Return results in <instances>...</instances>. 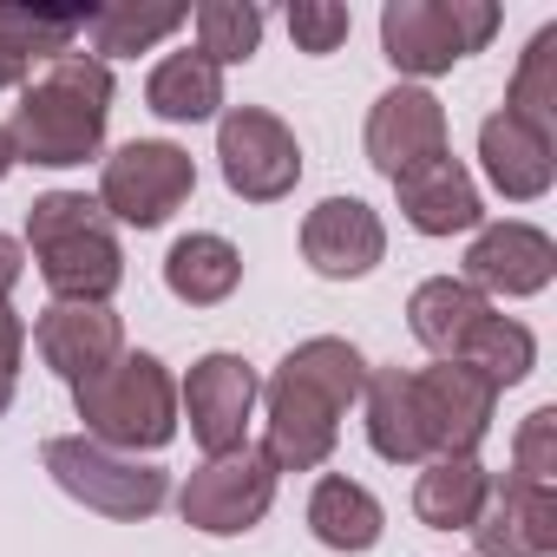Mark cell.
I'll return each mask as SVG.
<instances>
[{"mask_svg": "<svg viewBox=\"0 0 557 557\" xmlns=\"http://www.w3.org/2000/svg\"><path fill=\"white\" fill-rule=\"evenodd\" d=\"M557 275V243L524 223V216H498V223H479L472 243H466V275L459 283L479 289L492 309L498 302H524V296H544Z\"/></svg>", "mask_w": 557, "mask_h": 557, "instance_id": "7c38bea8", "label": "cell"}, {"mask_svg": "<svg viewBox=\"0 0 557 557\" xmlns=\"http://www.w3.org/2000/svg\"><path fill=\"white\" fill-rule=\"evenodd\" d=\"M466 537H472V557H550L557 550V492L505 472V479H492Z\"/></svg>", "mask_w": 557, "mask_h": 557, "instance_id": "9a60e30c", "label": "cell"}, {"mask_svg": "<svg viewBox=\"0 0 557 557\" xmlns=\"http://www.w3.org/2000/svg\"><path fill=\"white\" fill-rule=\"evenodd\" d=\"M505 112H518L524 125L557 138V21L531 34V47L518 53V73L505 86Z\"/></svg>", "mask_w": 557, "mask_h": 557, "instance_id": "4316f807", "label": "cell"}, {"mask_svg": "<svg viewBox=\"0 0 557 557\" xmlns=\"http://www.w3.org/2000/svg\"><path fill=\"white\" fill-rule=\"evenodd\" d=\"M86 8H27V0H0V53H14L21 66H53L79 53Z\"/></svg>", "mask_w": 557, "mask_h": 557, "instance_id": "d4e9b609", "label": "cell"}, {"mask_svg": "<svg viewBox=\"0 0 557 557\" xmlns=\"http://www.w3.org/2000/svg\"><path fill=\"white\" fill-rule=\"evenodd\" d=\"M453 132H446V106L426 92V86H387L374 106H368V132H361V145H368V164L394 184L400 171H413V164H426V158H440V151H453L446 145Z\"/></svg>", "mask_w": 557, "mask_h": 557, "instance_id": "4fadbf2b", "label": "cell"}, {"mask_svg": "<svg viewBox=\"0 0 557 557\" xmlns=\"http://www.w3.org/2000/svg\"><path fill=\"white\" fill-rule=\"evenodd\" d=\"M14 164H21V158H14V138H8V125H0V184H8Z\"/></svg>", "mask_w": 557, "mask_h": 557, "instance_id": "836d02e7", "label": "cell"}, {"mask_svg": "<svg viewBox=\"0 0 557 557\" xmlns=\"http://www.w3.org/2000/svg\"><path fill=\"white\" fill-rule=\"evenodd\" d=\"M361 413H368L361 426H368L374 459H387V466H426V446H420V426H413V387H407V368H368Z\"/></svg>", "mask_w": 557, "mask_h": 557, "instance_id": "603a6c76", "label": "cell"}, {"mask_svg": "<svg viewBox=\"0 0 557 557\" xmlns=\"http://www.w3.org/2000/svg\"><path fill=\"white\" fill-rule=\"evenodd\" d=\"M492 302L479 289H466L459 275H426V283L407 296V329L433 361H472L479 335L492 329Z\"/></svg>", "mask_w": 557, "mask_h": 557, "instance_id": "d6986e66", "label": "cell"}, {"mask_svg": "<svg viewBox=\"0 0 557 557\" xmlns=\"http://www.w3.org/2000/svg\"><path fill=\"white\" fill-rule=\"evenodd\" d=\"M40 459H47L53 485H60L73 505H86V511H99V518H112V524H138V518L164 511V498H171V472H164V466L132 459V453H112V446H99V440H86V433L47 440Z\"/></svg>", "mask_w": 557, "mask_h": 557, "instance_id": "8992f818", "label": "cell"}, {"mask_svg": "<svg viewBox=\"0 0 557 557\" xmlns=\"http://www.w3.org/2000/svg\"><path fill=\"white\" fill-rule=\"evenodd\" d=\"M368 355L348 335L296 342L262 381V453L275 472H322L335 459L348 407H361Z\"/></svg>", "mask_w": 557, "mask_h": 557, "instance_id": "6da1fadb", "label": "cell"}, {"mask_svg": "<svg viewBox=\"0 0 557 557\" xmlns=\"http://www.w3.org/2000/svg\"><path fill=\"white\" fill-rule=\"evenodd\" d=\"M177 27H190V8H86V40H92V60L112 66V60H138L151 53L158 40H171Z\"/></svg>", "mask_w": 557, "mask_h": 557, "instance_id": "484cf974", "label": "cell"}, {"mask_svg": "<svg viewBox=\"0 0 557 557\" xmlns=\"http://www.w3.org/2000/svg\"><path fill=\"white\" fill-rule=\"evenodd\" d=\"M511 472L557 492V407H531L511 440Z\"/></svg>", "mask_w": 557, "mask_h": 557, "instance_id": "f546056e", "label": "cell"}, {"mask_svg": "<svg viewBox=\"0 0 557 557\" xmlns=\"http://www.w3.org/2000/svg\"><path fill=\"white\" fill-rule=\"evenodd\" d=\"M394 197H400V216H407L420 236H472V230L485 223V197H479L472 171H466L453 151H440V158L400 171V177H394Z\"/></svg>", "mask_w": 557, "mask_h": 557, "instance_id": "ac0fdd59", "label": "cell"}, {"mask_svg": "<svg viewBox=\"0 0 557 557\" xmlns=\"http://www.w3.org/2000/svg\"><path fill=\"white\" fill-rule=\"evenodd\" d=\"M21 86H27V66L14 53H0V92H21Z\"/></svg>", "mask_w": 557, "mask_h": 557, "instance_id": "d6a6232c", "label": "cell"}, {"mask_svg": "<svg viewBox=\"0 0 557 557\" xmlns=\"http://www.w3.org/2000/svg\"><path fill=\"white\" fill-rule=\"evenodd\" d=\"M73 413L86 420V440L145 459L177 440V381L158 355L125 348L119 361H106L73 387Z\"/></svg>", "mask_w": 557, "mask_h": 557, "instance_id": "277c9868", "label": "cell"}, {"mask_svg": "<svg viewBox=\"0 0 557 557\" xmlns=\"http://www.w3.org/2000/svg\"><path fill=\"white\" fill-rule=\"evenodd\" d=\"M40 269V283L53 289V302H92L112 309L119 283H125V249L112 216L99 210V197L86 190H47L27 210V243H21Z\"/></svg>", "mask_w": 557, "mask_h": 557, "instance_id": "3957f363", "label": "cell"}, {"mask_svg": "<svg viewBox=\"0 0 557 557\" xmlns=\"http://www.w3.org/2000/svg\"><path fill=\"white\" fill-rule=\"evenodd\" d=\"M236 283H243V249H236L230 236H216V230H190V236H177L171 256H164V289H171L177 302H190V309L230 302Z\"/></svg>", "mask_w": 557, "mask_h": 557, "instance_id": "44dd1931", "label": "cell"}, {"mask_svg": "<svg viewBox=\"0 0 557 557\" xmlns=\"http://www.w3.org/2000/svg\"><path fill=\"white\" fill-rule=\"evenodd\" d=\"M216 164H223L230 197L243 203H283L302 184V145L269 106L216 112Z\"/></svg>", "mask_w": 557, "mask_h": 557, "instance_id": "ba28073f", "label": "cell"}, {"mask_svg": "<svg viewBox=\"0 0 557 557\" xmlns=\"http://www.w3.org/2000/svg\"><path fill=\"white\" fill-rule=\"evenodd\" d=\"M197 190V158L171 138H132L112 158H99V210L125 230L171 223Z\"/></svg>", "mask_w": 557, "mask_h": 557, "instance_id": "52a82bcc", "label": "cell"}, {"mask_svg": "<svg viewBox=\"0 0 557 557\" xmlns=\"http://www.w3.org/2000/svg\"><path fill=\"white\" fill-rule=\"evenodd\" d=\"M34 355H40L66 387H79L86 374H99L106 361L125 355V322H119V309L53 302V309H40V322H34Z\"/></svg>", "mask_w": 557, "mask_h": 557, "instance_id": "e0dca14e", "label": "cell"}, {"mask_svg": "<svg viewBox=\"0 0 557 557\" xmlns=\"http://www.w3.org/2000/svg\"><path fill=\"white\" fill-rule=\"evenodd\" d=\"M275 472L262 446H243V453H223V459H203L184 485H177V518L203 537H243L269 518L275 505Z\"/></svg>", "mask_w": 557, "mask_h": 557, "instance_id": "9c48e42d", "label": "cell"}, {"mask_svg": "<svg viewBox=\"0 0 557 557\" xmlns=\"http://www.w3.org/2000/svg\"><path fill=\"white\" fill-rule=\"evenodd\" d=\"M190 27H197V53L216 73L256 60V47H262V8H249V0H203L190 14Z\"/></svg>", "mask_w": 557, "mask_h": 557, "instance_id": "83f0119b", "label": "cell"}, {"mask_svg": "<svg viewBox=\"0 0 557 557\" xmlns=\"http://www.w3.org/2000/svg\"><path fill=\"white\" fill-rule=\"evenodd\" d=\"M21 275H27V249H21V236L0 230V302L21 289Z\"/></svg>", "mask_w": 557, "mask_h": 557, "instance_id": "1f68e13d", "label": "cell"}, {"mask_svg": "<svg viewBox=\"0 0 557 557\" xmlns=\"http://www.w3.org/2000/svg\"><path fill=\"white\" fill-rule=\"evenodd\" d=\"M256 400H262L256 368L243 355L216 348V355L190 361V374L177 387V420H190V440L203 446V459H223V453H243L249 446Z\"/></svg>", "mask_w": 557, "mask_h": 557, "instance_id": "8fae6325", "label": "cell"}, {"mask_svg": "<svg viewBox=\"0 0 557 557\" xmlns=\"http://www.w3.org/2000/svg\"><path fill=\"white\" fill-rule=\"evenodd\" d=\"M302 256H309V269L322 283H361V275H374L381 256H387V223L361 197H322L302 216Z\"/></svg>", "mask_w": 557, "mask_h": 557, "instance_id": "5bb4252c", "label": "cell"}, {"mask_svg": "<svg viewBox=\"0 0 557 557\" xmlns=\"http://www.w3.org/2000/svg\"><path fill=\"white\" fill-rule=\"evenodd\" d=\"M413 387V426L426 459H453V453H479L498 413V387L466 368V361H433V368H407Z\"/></svg>", "mask_w": 557, "mask_h": 557, "instance_id": "30bf717a", "label": "cell"}, {"mask_svg": "<svg viewBox=\"0 0 557 557\" xmlns=\"http://www.w3.org/2000/svg\"><path fill=\"white\" fill-rule=\"evenodd\" d=\"M479 171H485V184H492L505 203H537V197L557 184V138L498 106V112L479 125Z\"/></svg>", "mask_w": 557, "mask_h": 557, "instance_id": "2e32d148", "label": "cell"}, {"mask_svg": "<svg viewBox=\"0 0 557 557\" xmlns=\"http://www.w3.org/2000/svg\"><path fill=\"white\" fill-rule=\"evenodd\" d=\"M492 34H498L492 0H387L381 8V53L407 86L440 79L459 60L485 53Z\"/></svg>", "mask_w": 557, "mask_h": 557, "instance_id": "5b68a950", "label": "cell"}, {"mask_svg": "<svg viewBox=\"0 0 557 557\" xmlns=\"http://www.w3.org/2000/svg\"><path fill=\"white\" fill-rule=\"evenodd\" d=\"M485 492H492V472L479 466V453L426 459L420 479H413V518H420L426 531H472Z\"/></svg>", "mask_w": 557, "mask_h": 557, "instance_id": "7402d4cb", "label": "cell"}, {"mask_svg": "<svg viewBox=\"0 0 557 557\" xmlns=\"http://www.w3.org/2000/svg\"><path fill=\"white\" fill-rule=\"evenodd\" d=\"M21 361H27V322L14 315V302H0V413L14 407V387H21Z\"/></svg>", "mask_w": 557, "mask_h": 557, "instance_id": "4dcf8cb0", "label": "cell"}, {"mask_svg": "<svg viewBox=\"0 0 557 557\" xmlns=\"http://www.w3.org/2000/svg\"><path fill=\"white\" fill-rule=\"evenodd\" d=\"M309 531H315V544H329L342 557H361V550H374L387 537V511L361 479L322 472L315 492H309Z\"/></svg>", "mask_w": 557, "mask_h": 557, "instance_id": "ffe728a7", "label": "cell"}, {"mask_svg": "<svg viewBox=\"0 0 557 557\" xmlns=\"http://www.w3.org/2000/svg\"><path fill=\"white\" fill-rule=\"evenodd\" d=\"M145 106L164 119V125H203L223 112V73L203 60V53H164L145 79Z\"/></svg>", "mask_w": 557, "mask_h": 557, "instance_id": "cb8c5ba5", "label": "cell"}, {"mask_svg": "<svg viewBox=\"0 0 557 557\" xmlns=\"http://www.w3.org/2000/svg\"><path fill=\"white\" fill-rule=\"evenodd\" d=\"M348 34H355V14L342 8V0H296V8H289V40L302 53H315V60L342 53Z\"/></svg>", "mask_w": 557, "mask_h": 557, "instance_id": "f1b7e54d", "label": "cell"}, {"mask_svg": "<svg viewBox=\"0 0 557 557\" xmlns=\"http://www.w3.org/2000/svg\"><path fill=\"white\" fill-rule=\"evenodd\" d=\"M106 125H112V66H99L92 53H66V60L27 73L8 138H14L21 164L73 171V164L99 158Z\"/></svg>", "mask_w": 557, "mask_h": 557, "instance_id": "7a4b0ae2", "label": "cell"}]
</instances>
